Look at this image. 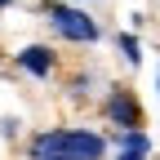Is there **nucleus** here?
<instances>
[{"instance_id":"obj_1","label":"nucleus","mask_w":160,"mask_h":160,"mask_svg":"<svg viewBox=\"0 0 160 160\" xmlns=\"http://www.w3.org/2000/svg\"><path fill=\"white\" fill-rule=\"evenodd\" d=\"M36 160H98L102 156V138L98 133H71V129H53L36 138Z\"/></svg>"},{"instance_id":"obj_2","label":"nucleus","mask_w":160,"mask_h":160,"mask_svg":"<svg viewBox=\"0 0 160 160\" xmlns=\"http://www.w3.org/2000/svg\"><path fill=\"white\" fill-rule=\"evenodd\" d=\"M49 22L62 31L67 40H98V27L89 22L80 9H67V5H49Z\"/></svg>"},{"instance_id":"obj_3","label":"nucleus","mask_w":160,"mask_h":160,"mask_svg":"<svg viewBox=\"0 0 160 160\" xmlns=\"http://www.w3.org/2000/svg\"><path fill=\"white\" fill-rule=\"evenodd\" d=\"M107 111H111L116 125H125V133H138V125H142V111H138V102H133L129 93H116L111 102H107Z\"/></svg>"},{"instance_id":"obj_4","label":"nucleus","mask_w":160,"mask_h":160,"mask_svg":"<svg viewBox=\"0 0 160 160\" xmlns=\"http://www.w3.org/2000/svg\"><path fill=\"white\" fill-rule=\"evenodd\" d=\"M18 62H22L31 76H49V67H53V58H49V49H40V45H31V49H22L18 53Z\"/></svg>"},{"instance_id":"obj_5","label":"nucleus","mask_w":160,"mask_h":160,"mask_svg":"<svg viewBox=\"0 0 160 160\" xmlns=\"http://www.w3.org/2000/svg\"><path fill=\"white\" fill-rule=\"evenodd\" d=\"M147 147H151L147 133H120V151H142L147 156Z\"/></svg>"},{"instance_id":"obj_6","label":"nucleus","mask_w":160,"mask_h":160,"mask_svg":"<svg viewBox=\"0 0 160 160\" xmlns=\"http://www.w3.org/2000/svg\"><path fill=\"white\" fill-rule=\"evenodd\" d=\"M120 49H125V58H129V62H138V58H142V53H138V40H133V36H120Z\"/></svg>"},{"instance_id":"obj_7","label":"nucleus","mask_w":160,"mask_h":160,"mask_svg":"<svg viewBox=\"0 0 160 160\" xmlns=\"http://www.w3.org/2000/svg\"><path fill=\"white\" fill-rule=\"evenodd\" d=\"M120 160H142V151H120Z\"/></svg>"},{"instance_id":"obj_8","label":"nucleus","mask_w":160,"mask_h":160,"mask_svg":"<svg viewBox=\"0 0 160 160\" xmlns=\"http://www.w3.org/2000/svg\"><path fill=\"white\" fill-rule=\"evenodd\" d=\"M0 5H9V0H0Z\"/></svg>"}]
</instances>
